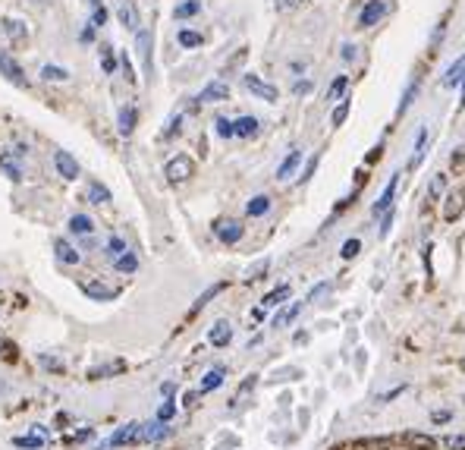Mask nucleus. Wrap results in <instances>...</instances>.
<instances>
[{
	"label": "nucleus",
	"instance_id": "obj_13",
	"mask_svg": "<svg viewBox=\"0 0 465 450\" xmlns=\"http://www.w3.org/2000/svg\"><path fill=\"white\" fill-rule=\"evenodd\" d=\"M54 167L63 180H75L79 177V161L73 158L69 152H54Z\"/></svg>",
	"mask_w": 465,
	"mask_h": 450
},
{
	"label": "nucleus",
	"instance_id": "obj_55",
	"mask_svg": "<svg viewBox=\"0 0 465 450\" xmlns=\"http://www.w3.org/2000/svg\"><path fill=\"white\" fill-rule=\"evenodd\" d=\"M293 92H295V95H308V92H314V82H311V79H299V82L293 85Z\"/></svg>",
	"mask_w": 465,
	"mask_h": 450
},
{
	"label": "nucleus",
	"instance_id": "obj_19",
	"mask_svg": "<svg viewBox=\"0 0 465 450\" xmlns=\"http://www.w3.org/2000/svg\"><path fill=\"white\" fill-rule=\"evenodd\" d=\"M54 252H57V259H60L63 265H79V261H82V252L75 246H69L66 240H54Z\"/></svg>",
	"mask_w": 465,
	"mask_h": 450
},
{
	"label": "nucleus",
	"instance_id": "obj_20",
	"mask_svg": "<svg viewBox=\"0 0 465 450\" xmlns=\"http://www.w3.org/2000/svg\"><path fill=\"white\" fill-rule=\"evenodd\" d=\"M163 437H170V425L167 422L154 419V422L142 425V441H163Z\"/></svg>",
	"mask_w": 465,
	"mask_h": 450
},
{
	"label": "nucleus",
	"instance_id": "obj_7",
	"mask_svg": "<svg viewBox=\"0 0 465 450\" xmlns=\"http://www.w3.org/2000/svg\"><path fill=\"white\" fill-rule=\"evenodd\" d=\"M29 152L25 145H16L13 152H0V170L6 173V177L13 180V183H19L22 180V164H19V158Z\"/></svg>",
	"mask_w": 465,
	"mask_h": 450
},
{
	"label": "nucleus",
	"instance_id": "obj_56",
	"mask_svg": "<svg viewBox=\"0 0 465 450\" xmlns=\"http://www.w3.org/2000/svg\"><path fill=\"white\" fill-rule=\"evenodd\" d=\"M302 3H308V0H274L276 10H295V7H302Z\"/></svg>",
	"mask_w": 465,
	"mask_h": 450
},
{
	"label": "nucleus",
	"instance_id": "obj_22",
	"mask_svg": "<svg viewBox=\"0 0 465 450\" xmlns=\"http://www.w3.org/2000/svg\"><path fill=\"white\" fill-rule=\"evenodd\" d=\"M402 441H406L412 450H434V447H437V437L421 435V431H406V437H402Z\"/></svg>",
	"mask_w": 465,
	"mask_h": 450
},
{
	"label": "nucleus",
	"instance_id": "obj_27",
	"mask_svg": "<svg viewBox=\"0 0 465 450\" xmlns=\"http://www.w3.org/2000/svg\"><path fill=\"white\" fill-rule=\"evenodd\" d=\"M85 198H88L91 205H107V202H110V189H107V186H101L98 180H94V183H88Z\"/></svg>",
	"mask_w": 465,
	"mask_h": 450
},
{
	"label": "nucleus",
	"instance_id": "obj_45",
	"mask_svg": "<svg viewBox=\"0 0 465 450\" xmlns=\"http://www.w3.org/2000/svg\"><path fill=\"white\" fill-rule=\"evenodd\" d=\"M3 29H6V35H10V38H25V32H29L22 20H3Z\"/></svg>",
	"mask_w": 465,
	"mask_h": 450
},
{
	"label": "nucleus",
	"instance_id": "obj_37",
	"mask_svg": "<svg viewBox=\"0 0 465 450\" xmlns=\"http://www.w3.org/2000/svg\"><path fill=\"white\" fill-rule=\"evenodd\" d=\"M443 189H446V173H434V177H431V186H427V198H431V202H440Z\"/></svg>",
	"mask_w": 465,
	"mask_h": 450
},
{
	"label": "nucleus",
	"instance_id": "obj_10",
	"mask_svg": "<svg viewBox=\"0 0 465 450\" xmlns=\"http://www.w3.org/2000/svg\"><path fill=\"white\" fill-rule=\"evenodd\" d=\"M396 189H399V173H393L390 177V183L383 186V192H381V198H377L374 205H371V217H383L390 208H393V198H396Z\"/></svg>",
	"mask_w": 465,
	"mask_h": 450
},
{
	"label": "nucleus",
	"instance_id": "obj_59",
	"mask_svg": "<svg viewBox=\"0 0 465 450\" xmlns=\"http://www.w3.org/2000/svg\"><path fill=\"white\" fill-rule=\"evenodd\" d=\"M431 419H434L437 425H440V422H450L452 412H446V409H434V412H431Z\"/></svg>",
	"mask_w": 465,
	"mask_h": 450
},
{
	"label": "nucleus",
	"instance_id": "obj_12",
	"mask_svg": "<svg viewBox=\"0 0 465 450\" xmlns=\"http://www.w3.org/2000/svg\"><path fill=\"white\" fill-rule=\"evenodd\" d=\"M226 98H230V85H226L223 79H214V82H207L205 89L198 92L195 101L198 104H220V101H226Z\"/></svg>",
	"mask_w": 465,
	"mask_h": 450
},
{
	"label": "nucleus",
	"instance_id": "obj_47",
	"mask_svg": "<svg viewBox=\"0 0 465 450\" xmlns=\"http://www.w3.org/2000/svg\"><path fill=\"white\" fill-rule=\"evenodd\" d=\"M358 252H362V240H346V242H343V249H339V255H343L346 261H352Z\"/></svg>",
	"mask_w": 465,
	"mask_h": 450
},
{
	"label": "nucleus",
	"instance_id": "obj_42",
	"mask_svg": "<svg viewBox=\"0 0 465 450\" xmlns=\"http://www.w3.org/2000/svg\"><path fill=\"white\" fill-rule=\"evenodd\" d=\"M13 444H16V447H29V450H38V447H44V437L38 435H22V437H13Z\"/></svg>",
	"mask_w": 465,
	"mask_h": 450
},
{
	"label": "nucleus",
	"instance_id": "obj_8",
	"mask_svg": "<svg viewBox=\"0 0 465 450\" xmlns=\"http://www.w3.org/2000/svg\"><path fill=\"white\" fill-rule=\"evenodd\" d=\"M242 82H245V89H249L251 95H255V98H261V101H267V104H274L276 98H280L276 85H270V82H264V79H258L255 73H245V76H242Z\"/></svg>",
	"mask_w": 465,
	"mask_h": 450
},
{
	"label": "nucleus",
	"instance_id": "obj_18",
	"mask_svg": "<svg viewBox=\"0 0 465 450\" xmlns=\"http://www.w3.org/2000/svg\"><path fill=\"white\" fill-rule=\"evenodd\" d=\"M465 82V54L459 60H452V66L443 73V89H456Z\"/></svg>",
	"mask_w": 465,
	"mask_h": 450
},
{
	"label": "nucleus",
	"instance_id": "obj_48",
	"mask_svg": "<svg viewBox=\"0 0 465 450\" xmlns=\"http://www.w3.org/2000/svg\"><path fill=\"white\" fill-rule=\"evenodd\" d=\"M440 444L446 450H465V435H446V437H440Z\"/></svg>",
	"mask_w": 465,
	"mask_h": 450
},
{
	"label": "nucleus",
	"instance_id": "obj_17",
	"mask_svg": "<svg viewBox=\"0 0 465 450\" xmlns=\"http://www.w3.org/2000/svg\"><path fill=\"white\" fill-rule=\"evenodd\" d=\"M232 126H236L239 139H251V136H258V129H261V120H258V117H251V114H245V117H236V120H232Z\"/></svg>",
	"mask_w": 465,
	"mask_h": 450
},
{
	"label": "nucleus",
	"instance_id": "obj_6",
	"mask_svg": "<svg viewBox=\"0 0 465 450\" xmlns=\"http://www.w3.org/2000/svg\"><path fill=\"white\" fill-rule=\"evenodd\" d=\"M132 441H142V425L138 422H126L123 428H117L98 450H107V447H123V444H132Z\"/></svg>",
	"mask_w": 465,
	"mask_h": 450
},
{
	"label": "nucleus",
	"instance_id": "obj_33",
	"mask_svg": "<svg viewBox=\"0 0 465 450\" xmlns=\"http://www.w3.org/2000/svg\"><path fill=\"white\" fill-rule=\"evenodd\" d=\"M126 252H129V249H126V240H123V236H110V240H107L104 255H107L110 261H117L119 255H126Z\"/></svg>",
	"mask_w": 465,
	"mask_h": 450
},
{
	"label": "nucleus",
	"instance_id": "obj_23",
	"mask_svg": "<svg viewBox=\"0 0 465 450\" xmlns=\"http://www.w3.org/2000/svg\"><path fill=\"white\" fill-rule=\"evenodd\" d=\"M223 375H226V368L223 365H214L211 372L201 378V387H198V393H211V391H217L220 384H223Z\"/></svg>",
	"mask_w": 465,
	"mask_h": 450
},
{
	"label": "nucleus",
	"instance_id": "obj_60",
	"mask_svg": "<svg viewBox=\"0 0 465 450\" xmlns=\"http://www.w3.org/2000/svg\"><path fill=\"white\" fill-rule=\"evenodd\" d=\"M462 161H465V145H459L456 152H452V167L459 170V167H462Z\"/></svg>",
	"mask_w": 465,
	"mask_h": 450
},
{
	"label": "nucleus",
	"instance_id": "obj_54",
	"mask_svg": "<svg viewBox=\"0 0 465 450\" xmlns=\"http://www.w3.org/2000/svg\"><path fill=\"white\" fill-rule=\"evenodd\" d=\"M318 161H320V154H318V152H314V158H311V161H308V167H305V170H302V177H299V183H308V180H311V177H314V170H318Z\"/></svg>",
	"mask_w": 465,
	"mask_h": 450
},
{
	"label": "nucleus",
	"instance_id": "obj_35",
	"mask_svg": "<svg viewBox=\"0 0 465 450\" xmlns=\"http://www.w3.org/2000/svg\"><path fill=\"white\" fill-rule=\"evenodd\" d=\"M283 299H289V286H286V284H280V286H274V290H270V293H267V296H264V299H261V305H264V309H274V305H280V303H283Z\"/></svg>",
	"mask_w": 465,
	"mask_h": 450
},
{
	"label": "nucleus",
	"instance_id": "obj_58",
	"mask_svg": "<svg viewBox=\"0 0 465 450\" xmlns=\"http://www.w3.org/2000/svg\"><path fill=\"white\" fill-rule=\"evenodd\" d=\"M79 41H82V45H91V41H94V26H91V22H88V26H85V29H82V35H79Z\"/></svg>",
	"mask_w": 465,
	"mask_h": 450
},
{
	"label": "nucleus",
	"instance_id": "obj_11",
	"mask_svg": "<svg viewBox=\"0 0 465 450\" xmlns=\"http://www.w3.org/2000/svg\"><path fill=\"white\" fill-rule=\"evenodd\" d=\"M0 76H6V82H13L16 89H29V79H25L22 66L13 60V54H0Z\"/></svg>",
	"mask_w": 465,
	"mask_h": 450
},
{
	"label": "nucleus",
	"instance_id": "obj_53",
	"mask_svg": "<svg viewBox=\"0 0 465 450\" xmlns=\"http://www.w3.org/2000/svg\"><path fill=\"white\" fill-rule=\"evenodd\" d=\"M119 70H123V76H126V82H132V85H135V70H132V60L129 57H126V54H123V57H119Z\"/></svg>",
	"mask_w": 465,
	"mask_h": 450
},
{
	"label": "nucleus",
	"instance_id": "obj_21",
	"mask_svg": "<svg viewBox=\"0 0 465 450\" xmlns=\"http://www.w3.org/2000/svg\"><path fill=\"white\" fill-rule=\"evenodd\" d=\"M207 340H211V347H226V343L232 340V324L230 321H217L211 328V334H207Z\"/></svg>",
	"mask_w": 465,
	"mask_h": 450
},
{
	"label": "nucleus",
	"instance_id": "obj_38",
	"mask_svg": "<svg viewBox=\"0 0 465 450\" xmlns=\"http://www.w3.org/2000/svg\"><path fill=\"white\" fill-rule=\"evenodd\" d=\"M349 108H352L349 95H346L343 101H337V108H333V114H330V123H333V126H343L346 117H349Z\"/></svg>",
	"mask_w": 465,
	"mask_h": 450
},
{
	"label": "nucleus",
	"instance_id": "obj_46",
	"mask_svg": "<svg viewBox=\"0 0 465 450\" xmlns=\"http://www.w3.org/2000/svg\"><path fill=\"white\" fill-rule=\"evenodd\" d=\"M107 22V10H104V3L101 0H91V26L94 29H101Z\"/></svg>",
	"mask_w": 465,
	"mask_h": 450
},
{
	"label": "nucleus",
	"instance_id": "obj_3",
	"mask_svg": "<svg viewBox=\"0 0 465 450\" xmlns=\"http://www.w3.org/2000/svg\"><path fill=\"white\" fill-rule=\"evenodd\" d=\"M192 173H195V161L189 158V154H176V158H170L167 167H163V177H167L170 183H186Z\"/></svg>",
	"mask_w": 465,
	"mask_h": 450
},
{
	"label": "nucleus",
	"instance_id": "obj_41",
	"mask_svg": "<svg viewBox=\"0 0 465 450\" xmlns=\"http://www.w3.org/2000/svg\"><path fill=\"white\" fill-rule=\"evenodd\" d=\"M418 95V82H408L406 85V92H402V98H399V108H396V117H402L408 110V104H412V98Z\"/></svg>",
	"mask_w": 465,
	"mask_h": 450
},
{
	"label": "nucleus",
	"instance_id": "obj_28",
	"mask_svg": "<svg viewBox=\"0 0 465 450\" xmlns=\"http://www.w3.org/2000/svg\"><path fill=\"white\" fill-rule=\"evenodd\" d=\"M223 286H226V284H214V286H207V290H205V293H201V296H198V299H195V305H192V309H189V318H195V315H198V312H201V309H205V305H207V303H211V299H214V296H217V293H220V290H223Z\"/></svg>",
	"mask_w": 465,
	"mask_h": 450
},
{
	"label": "nucleus",
	"instance_id": "obj_52",
	"mask_svg": "<svg viewBox=\"0 0 465 450\" xmlns=\"http://www.w3.org/2000/svg\"><path fill=\"white\" fill-rule=\"evenodd\" d=\"M327 293H330V284H327V280H324V284L311 286V293H308V299H305V303H320V299H324Z\"/></svg>",
	"mask_w": 465,
	"mask_h": 450
},
{
	"label": "nucleus",
	"instance_id": "obj_24",
	"mask_svg": "<svg viewBox=\"0 0 465 450\" xmlns=\"http://www.w3.org/2000/svg\"><path fill=\"white\" fill-rule=\"evenodd\" d=\"M346 92H349V76H346V73H339V76H333L330 89H327V101H343Z\"/></svg>",
	"mask_w": 465,
	"mask_h": 450
},
{
	"label": "nucleus",
	"instance_id": "obj_63",
	"mask_svg": "<svg viewBox=\"0 0 465 450\" xmlns=\"http://www.w3.org/2000/svg\"><path fill=\"white\" fill-rule=\"evenodd\" d=\"M459 108H465V82H462V98H459Z\"/></svg>",
	"mask_w": 465,
	"mask_h": 450
},
{
	"label": "nucleus",
	"instance_id": "obj_51",
	"mask_svg": "<svg viewBox=\"0 0 465 450\" xmlns=\"http://www.w3.org/2000/svg\"><path fill=\"white\" fill-rule=\"evenodd\" d=\"M182 129V114H173L167 120V126H163V139H170V136H176Z\"/></svg>",
	"mask_w": 465,
	"mask_h": 450
},
{
	"label": "nucleus",
	"instance_id": "obj_32",
	"mask_svg": "<svg viewBox=\"0 0 465 450\" xmlns=\"http://www.w3.org/2000/svg\"><path fill=\"white\" fill-rule=\"evenodd\" d=\"M302 309H305V303H293V305H286V309H283L280 315L274 318V328H286L289 321H295V315H299Z\"/></svg>",
	"mask_w": 465,
	"mask_h": 450
},
{
	"label": "nucleus",
	"instance_id": "obj_44",
	"mask_svg": "<svg viewBox=\"0 0 465 450\" xmlns=\"http://www.w3.org/2000/svg\"><path fill=\"white\" fill-rule=\"evenodd\" d=\"M214 129H217L220 139H232V136H236V126H232V120H226V117H217V120H214Z\"/></svg>",
	"mask_w": 465,
	"mask_h": 450
},
{
	"label": "nucleus",
	"instance_id": "obj_1",
	"mask_svg": "<svg viewBox=\"0 0 465 450\" xmlns=\"http://www.w3.org/2000/svg\"><path fill=\"white\" fill-rule=\"evenodd\" d=\"M135 51H138V60H142V73L145 76H154V35L151 29H138L135 32Z\"/></svg>",
	"mask_w": 465,
	"mask_h": 450
},
{
	"label": "nucleus",
	"instance_id": "obj_36",
	"mask_svg": "<svg viewBox=\"0 0 465 450\" xmlns=\"http://www.w3.org/2000/svg\"><path fill=\"white\" fill-rule=\"evenodd\" d=\"M113 268H117L119 274H135V271H138V259H135V252L119 255V259L113 261Z\"/></svg>",
	"mask_w": 465,
	"mask_h": 450
},
{
	"label": "nucleus",
	"instance_id": "obj_16",
	"mask_svg": "<svg viewBox=\"0 0 465 450\" xmlns=\"http://www.w3.org/2000/svg\"><path fill=\"white\" fill-rule=\"evenodd\" d=\"M117 20H119V26H123V29L138 32V13H135V7H132V0H123V3L117 7Z\"/></svg>",
	"mask_w": 465,
	"mask_h": 450
},
{
	"label": "nucleus",
	"instance_id": "obj_25",
	"mask_svg": "<svg viewBox=\"0 0 465 450\" xmlns=\"http://www.w3.org/2000/svg\"><path fill=\"white\" fill-rule=\"evenodd\" d=\"M270 211V196H251L245 205V215L249 217H264Z\"/></svg>",
	"mask_w": 465,
	"mask_h": 450
},
{
	"label": "nucleus",
	"instance_id": "obj_4",
	"mask_svg": "<svg viewBox=\"0 0 465 450\" xmlns=\"http://www.w3.org/2000/svg\"><path fill=\"white\" fill-rule=\"evenodd\" d=\"M387 13H390L387 0H364L362 13H358V29H374Z\"/></svg>",
	"mask_w": 465,
	"mask_h": 450
},
{
	"label": "nucleus",
	"instance_id": "obj_29",
	"mask_svg": "<svg viewBox=\"0 0 465 450\" xmlns=\"http://www.w3.org/2000/svg\"><path fill=\"white\" fill-rule=\"evenodd\" d=\"M69 230H73L75 236H88L94 230V221L88 215H73L69 217Z\"/></svg>",
	"mask_w": 465,
	"mask_h": 450
},
{
	"label": "nucleus",
	"instance_id": "obj_30",
	"mask_svg": "<svg viewBox=\"0 0 465 450\" xmlns=\"http://www.w3.org/2000/svg\"><path fill=\"white\" fill-rule=\"evenodd\" d=\"M198 13H201V0H182L173 10L176 20H192V16H198Z\"/></svg>",
	"mask_w": 465,
	"mask_h": 450
},
{
	"label": "nucleus",
	"instance_id": "obj_57",
	"mask_svg": "<svg viewBox=\"0 0 465 450\" xmlns=\"http://www.w3.org/2000/svg\"><path fill=\"white\" fill-rule=\"evenodd\" d=\"M355 51H358V48H355V45H349V41H346V45L339 48V57H343V60H355Z\"/></svg>",
	"mask_w": 465,
	"mask_h": 450
},
{
	"label": "nucleus",
	"instance_id": "obj_14",
	"mask_svg": "<svg viewBox=\"0 0 465 450\" xmlns=\"http://www.w3.org/2000/svg\"><path fill=\"white\" fill-rule=\"evenodd\" d=\"M299 164H302V148H289V154L280 161V167H276V180H280V183H286L289 177H295Z\"/></svg>",
	"mask_w": 465,
	"mask_h": 450
},
{
	"label": "nucleus",
	"instance_id": "obj_15",
	"mask_svg": "<svg viewBox=\"0 0 465 450\" xmlns=\"http://www.w3.org/2000/svg\"><path fill=\"white\" fill-rule=\"evenodd\" d=\"M135 123H138V110L132 108V104L119 108V114H117V129H119V136H132V133H135Z\"/></svg>",
	"mask_w": 465,
	"mask_h": 450
},
{
	"label": "nucleus",
	"instance_id": "obj_50",
	"mask_svg": "<svg viewBox=\"0 0 465 450\" xmlns=\"http://www.w3.org/2000/svg\"><path fill=\"white\" fill-rule=\"evenodd\" d=\"M173 416H176V403L167 397V400L161 403V409H157V419H161V422H170Z\"/></svg>",
	"mask_w": 465,
	"mask_h": 450
},
{
	"label": "nucleus",
	"instance_id": "obj_2",
	"mask_svg": "<svg viewBox=\"0 0 465 450\" xmlns=\"http://www.w3.org/2000/svg\"><path fill=\"white\" fill-rule=\"evenodd\" d=\"M242 233H245V227L236 217H217V221H214V236H217L223 246H236V242L242 240Z\"/></svg>",
	"mask_w": 465,
	"mask_h": 450
},
{
	"label": "nucleus",
	"instance_id": "obj_49",
	"mask_svg": "<svg viewBox=\"0 0 465 450\" xmlns=\"http://www.w3.org/2000/svg\"><path fill=\"white\" fill-rule=\"evenodd\" d=\"M393 217H396V211H393V208H390L387 215L381 217V227H377V236H381V240H387V236H390V227H393Z\"/></svg>",
	"mask_w": 465,
	"mask_h": 450
},
{
	"label": "nucleus",
	"instance_id": "obj_9",
	"mask_svg": "<svg viewBox=\"0 0 465 450\" xmlns=\"http://www.w3.org/2000/svg\"><path fill=\"white\" fill-rule=\"evenodd\" d=\"M440 205H443V208H440L443 221L446 224H456L459 217H462V211H465V189H452Z\"/></svg>",
	"mask_w": 465,
	"mask_h": 450
},
{
	"label": "nucleus",
	"instance_id": "obj_5",
	"mask_svg": "<svg viewBox=\"0 0 465 450\" xmlns=\"http://www.w3.org/2000/svg\"><path fill=\"white\" fill-rule=\"evenodd\" d=\"M79 290L85 293L88 299H94V303H110V299H117V296H119L117 286H107V284H101V280H94V277L79 280Z\"/></svg>",
	"mask_w": 465,
	"mask_h": 450
},
{
	"label": "nucleus",
	"instance_id": "obj_31",
	"mask_svg": "<svg viewBox=\"0 0 465 450\" xmlns=\"http://www.w3.org/2000/svg\"><path fill=\"white\" fill-rule=\"evenodd\" d=\"M41 79H44V82H66V79H69V70H63V66H54V64H44V66H41Z\"/></svg>",
	"mask_w": 465,
	"mask_h": 450
},
{
	"label": "nucleus",
	"instance_id": "obj_62",
	"mask_svg": "<svg viewBox=\"0 0 465 450\" xmlns=\"http://www.w3.org/2000/svg\"><path fill=\"white\" fill-rule=\"evenodd\" d=\"M173 391H176V387H173V381H167V384H161V393H163V397H173Z\"/></svg>",
	"mask_w": 465,
	"mask_h": 450
},
{
	"label": "nucleus",
	"instance_id": "obj_61",
	"mask_svg": "<svg viewBox=\"0 0 465 450\" xmlns=\"http://www.w3.org/2000/svg\"><path fill=\"white\" fill-rule=\"evenodd\" d=\"M41 365H47V368H60V362H57L54 356H41Z\"/></svg>",
	"mask_w": 465,
	"mask_h": 450
},
{
	"label": "nucleus",
	"instance_id": "obj_40",
	"mask_svg": "<svg viewBox=\"0 0 465 450\" xmlns=\"http://www.w3.org/2000/svg\"><path fill=\"white\" fill-rule=\"evenodd\" d=\"M358 447L362 450H390L393 447V437H364V441H358Z\"/></svg>",
	"mask_w": 465,
	"mask_h": 450
},
{
	"label": "nucleus",
	"instance_id": "obj_39",
	"mask_svg": "<svg viewBox=\"0 0 465 450\" xmlns=\"http://www.w3.org/2000/svg\"><path fill=\"white\" fill-rule=\"evenodd\" d=\"M123 362H107V365H101V368H91V372H88V378H94V381H98V378H107V375H117V372H123Z\"/></svg>",
	"mask_w": 465,
	"mask_h": 450
},
{
	"label": "nucleus",
	"instance_id": "obj_43",
	"mask_svg": "<svg viewBox=\"0 0 465 450\" xmlns=\"http://www.w3.org/2000/svg\"><path fill=\"white\" fill-rule=\"evenodd\" d=\"M101 70L107 73V76H113V73H117V57H113V51L110 48H101Z\"/></svg>",
	"mask_w": 465,
	"mask_h": 450
},
{
	"label": "nucleus",
	"instance_id": "obj_34",
	"mask_svg": "<svg viewBox=\"0 0 465 450\" xmlns=\"http://www.w3.org/2000/svg\"><path fill=\"white\" fill-rule=\"evenodd\" d=\"M425 145H427V126H421L418 139H415V154H412V161H408V167H421V161H425Z\"/></svg>",
	"mask_w": 465,
	"mask_h": 450
},
{
	"label": "nucleus",
	"instance_id": "obj_26",
	"mask_svg": "<svg viewBox=\"0 0 465 450\" xmlns=\"http://www.w3.org/2000/svg\"><path fill=\"white\" fill-rule=\"evenodd\" d=\"M176 41H179V48L192 51V48H201V45H205V35H201V32H192V29H179V32H176Z\"/></svg>",
	"mask_w": 465,
	"mask_h": 450
}]
</instances>
